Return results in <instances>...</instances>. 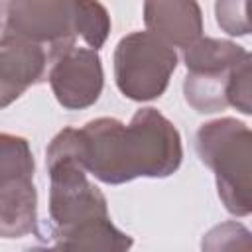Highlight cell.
Segmentation results:
<instances>
[{
	"label": "cell",
	"mask_w": 252,
	"mask_h": 252,
	"mask_svg": "<svg viewBox=\"0 0 252 252\" xmlns=\"http://www.w3.org/2000/svg\"><path fill=\"white\" fill-rule=\"evenodd\" d=\"M83 169L106 185L138 177H169L183 159L181 136L171 120L152 106L134 112L130 124L94 118L79 130Z\"/></svg>",
	"instance_id": "1"
},
{
	"label": "cell",
	"mask_w": 252,
	"mask_h": 252,
	"mask_svg": "<svg viewBox=\"0 0 252 252\" xmlns=\"http://www.w3.org/2000/svg\"><path fill=\"white\" fill-rule=\"evenodd\" d=\"M195 148L201 161L215 173L224 209L234 217H248L252 211L250 128L230 116L205 122L195 134Z\"/></svg>",
	"instance_id": "2"
},
{
	"label": "cell",
	"mask_w": 252,
	"mask_h": 252,
	"mask_svg": "<svg viewBox=\"0 0 252 252\" xmlns=\"http://www.w3.org/2000/svg\"><path fill=\"white\" fill-rule=\"evenodd\" d=\"M177 67L173 47L150 32L124 35L114 49V81L118 91L136 102L159 98Z\"/></svg>",
	"instance_id": "3"
},
{
	"label": "cell",
	"mask_w": 252,
	"mask_h": 252,
	"mask_svg": "<svg viewBox=\"0 0 252 252\" xmlns=\"http://www.w3.org/2000/svg\"><path fill=\"white\" fill-rule=\"evenodd\" d=\"M248 55L250 53L242 45L217 37H199L195 43L185 47V100L201 114H215L224 110L228 106L226 87L232 69Z\"/></svg>",
	"instance_id": "4"
},
{
	"label": "cell",
	"mask_w": 252,
	"mask_h": 252,
	"mask_svg": "<svg viewBox=\"0 0 252 252\" xmlns=\"http://www.w3.org/2000/svg\"><path fill=\"white\" fill-rule=\"evenodd\" d=\"M2 35L47 47V59L75 45L77 0H0Z\"/></svg>",
	"instance_id": "5"
},
{
	"label": "cell",
	"mask_w": 252,
	"mask_h": 252,
	"mask_svg": "<svg viewBox=\"0 0 252 252\" xmlns=\"http://www.w3.org/2000/svg\"><path fill=\"white\" fill-rule=\"evenodd\" d=\"M49 63L51 69L47 73V81L63 108L83 110L98 100L104 85L98 51L73 45L49 59Z\"/></svg>",
	"instance_id": "6"
},
{
	"label": "cell",
	"mask_w": 252,
	"mask_h": 252,
	"mask_svg": "<svg viewBox=\"0 0 252 252\" xmlns=\"http://www.w3.org/2000/svg\"><path fill=\"white\" fill-rule=\"evenodd\" d=\"M47 51L26 39L2 35L0 41V110L45 79Z\"/></svg>",
	"instance_id": "7"
},
{
	"label": "cell",
	"mask_w": 252,
	"mask_h": 252,
	"mask_svg": "<svg viewBox=\"0 0 252 252\" xmlns=\"http://www.w3.org/2000/svg\"><path fill=\"white\" fill-rule=\"evenodd\" d=\"M144 24L152 35L169 47H189L203 37V14L197 2L167 0L146 2Z\"/></svg>",
	"instance_id": "8"
},
{
	"label": "cell",
	"mask_w": 252,
	"mask_h": 252,
	"mask_svg": "<svg viewBox=\"0 0 252 252\" xmlns=\"http://www.w3.org/2000/svg\"><path fill=\"white\" fill-rule=\"evenodd\" d=\"M57 252H130L134 238L116 228L110 217L89 219L51 230Z\"/></svg>",
	"instance_id": "9"
},
{
	"label": "cell",
	"mask_w": 252,
	"mask_h": 252,
	"mask_svg": "<svg viewBox=\"0 0 252 252\" xmlns=\"http://www.w3.org/2000/svg\"><path fill=\"white\" fill-rule=\"evenodd\" d=\"M37 228V191L33 179L0 187V236L22 238Z\"/></svg>",
	"instance_id": "10"
},
{
	"label": "cell",
	"mask_w": 252,
	"mask_h": 252,
	"mask_svg": "<svg viewBox=\"0 0 252 252\" xmlns=\"http://www.w3.org/2000/svg\"><path fill=\"white\" fill-rule=\"evenodd\" d=\"M35 161L26 138L0 132V187L22 181L33 179Z\"/></svg>",
	"instance_id": "11"
},
{
	"label": "cell",
	"mask_w": 252,
	"mask_h": 252,
	"mask_svg": "<svg viewBox=\"0 0 252 252\" xmlns=\"http://www.w3.org/2000/svg\"><path fill=\"white\" fill-rule=\"evenodd\" d=\"M110 33V16L100 2L77 0V37L98 51Z\"/></svg>",
	"instance_id": "12"
},
{
	"label": "cell",
	"mask_w": 252,
	"mask_h": 252,
	"mask_svg": "<svg viewBox=\"0 0 252 252\" xmlns=\"http://www.w3.org/2000/svg\"><path fill=\"white\" fill-rule=\"evenodd\" d=\"M201 252H252V234L242 222H220L203 236Z\"/></svg>",
	"instance_id": "13"
},
{
	"label": "cell",
	"mask_w": 252,
	"mask_h": 252,
	"mask_svg": "<svg viewBox=\"0 0 252 252\" xmlns=\"http://www.w3.org/2000/svg\"><path fill=\"white\" fill-rule=\"evenodd\" d=\"M252 57L248 55L246 59H242L230 75L228 87H226V104L234 106L236 110H240L242 114L250 116L252 114Z\"/></svg>",
	"instance_id": "14"
},
{
	"label": "cell",
	"mask_w": 252,
	"mask_h": 252,
	"mask_svg": "<svg viewBox=\"0 0 252 252\" xmlns=\"http://www.w3.org/2000/svg\"><path fill=\"white\" fill-rule=\"evenodd\" d=\"M248 2L246 0H222L215 4L217 24L228 33V35H248L250 24H248Z\"/></svg>",
	"instance_id": "15"
},
{
	"label": "cell",
	"mask_w": 252,
	"mask_h": 252,
	"mask_svg": "<svg viewBox=\"0 0 252 252\" xmlns=\"http://www.w3.org/2000/svg\"><path fill=\"white\" fill-rule=\"evenodd\" d=\"M26 252H57V250L47 248V246H33V248H28Z\"/></svg>",
	"instance_id": "16"
},
{
	"label": "cell",
	"mask_w": 252,
	"mask_h": 252,
	"mask_svg": "<svg viewBox=\"0 0 252 252\" xmlns=\"http://www.w3.org/2000/svg\"><path fill=\"white\" fill-rule=\"evenodd\" d=\"M0 41H2V26H0Z\"/></svg>",
	"instance_id": "17"
}]
</instances>
